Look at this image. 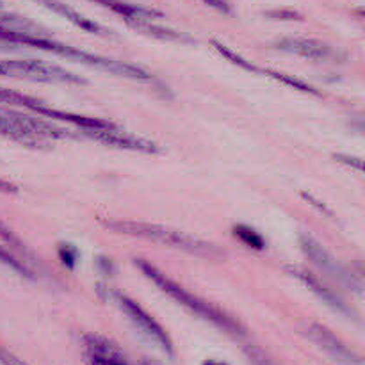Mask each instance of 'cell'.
I'll use <instances>...</instances> for the list:
<instances>
[{"label": "cell", "instance_id": "1", "mask_svg": "<svg viewBox=\"0 0 365 365\" xmlns=\"http://www.w3.org/2000/svg\"><path fill=\"white\" fill-rule=\"evenodd\" d=\"M7 43H13V45H27V46H32V48H39V50H48V52L64 57V59L75 61V63L89 64V66H95L98 68V70L109 71V73L132 78V81H138V82H146L153 78L152 75L141 66L123 63V61L107 59V57L96 56V53L86 52V50L75 48V46H70V45H64V43L56 41V39L46 38V36H41V34H31V32H21V31H14V29H11Z\"/></svg>", "mask_w": 365, "mask_h": 365}, {"label": "cell", "instance_id": "2", "mask_svg": "<svg viewBox=\"0 0 365 365\" xmlns=\"http://www.w3.org/2000/svg\"><path fill=\"white\" fill-rule=\"evenodd\" d=\"M134 264L138 266V269L141 271V273L145 274L150 282H152L153 285H157L160 291L166 292L170 298H173L175 302L180 303V305H184L185 309H189L191 312H195L196 316L210 321V323L216 324V327H220V328H223V330L228 331V334H234V335L245 334V330H242L241 324H239L237 321H234L232 317H228L227 314L221 312V310H217L216 307L209 305V303H205L203 299H200L198 296H195V294H191L189 291H185L182 285H178L177 282L171 280L170 277H166V274H164L163 271L157 269L153 264L146 262V260H143V259H134Z\"/></svg>", "mask_w": 365, "mask_h": 365}, {"label": "cell", "instance_id": "3", "mask_svg": "<svg viewBox=\"0 0 365 365\" xmlns=\"http://www.w3.org/2000/svg\"><path fill=\"white\" fill-rule=\"evenodd\" d=\"M102 223L103 227L109 228V230L113 232H118V234L132 235V237H143V239H148V241L160 242V245L173 246V248L182 250V252L191 253V255H198V257L221 255V250L217 248V246L202 241V239L191 237V235L187 234H182V232L170 230V228H164L160 227V225L143 223V221H114V220L102 221Z\"/></svg>", "mask_w": 365, "mask_h": 365}, {"label": "cell", "instance_id": "4", "mask_svg": "<svg viewBox=\"0 0 365 365\" xmlns=\"http://www.w3.org/2000/svg\"><path fill=\"white\" fill-rule=\"evenodd\" d=\"M0 134L36 148H43L48 139H63L71 135L66 128L56 127L16 110H0Z\"/></svg>", "mask_w": 365, "mask_h": 365}, {"label": "cell", "instance_id": "5", "mask_svg": "<svg viewBox=\"0 0 365 365\" xmlns=\"http://www.w3.org/2000/svg\"><path fill=\"white\" fill-rule=\"evenodd\" d=\"M0 75L4 77L31 78L38 82H59V84H84V78L53 64L34 59H0Z\"/></svg>", "mask_w": 365, "mask_h": 365}, {"label": "cell", "instance_id": "6", "mask_svg": "<svg viewBox=\"0 0 365 365\" xmlns=\"http://www.w3.org/2000/svg\"><path fill=\"white\" fill-rule=\"evenodd\" d=\"M299 246H302L307 259L312 260L323 273H327L328 277L334 278L335 282L342 284L344 287L351 289V291L356 292L359 296L362 294V278H356L351 269L342 266V264L339 262L321 242H317L316 239L312 237V235H299Z\"/></svg>", "mask_w": 365, "mask_h": 365}, {"label": "cell", "instance_id": "7", "mask_svg": "<svg viewBox=\"0 0 365 365\" xmlns=\"http://www.w3.org/2000/svg\"><path fill=\"white\" fill-rule=\"evenodd\" d=\"M114 299H116V303L120 305V309L123 310L125 316H127L128 319H130L132 323H134L135 327H138L139 330H141L143 334L150 339V341L155 342V344L159 346L164 353H168V355H173V342H171L170 335L164 331V328L160 327V324L157 323V321L153 319V317L150 316L146 310H143L141 307L134 302V299H130L128 296L121 294V292H114Z\"/></svg>", "mask_w": 365, "mask_h": 365}, {"label": "cell", "instance_id": "8", "mask_svg": "<svg viewBox=\"0 0 365 365\" xmlns=\"http://www.w3.org/2000/svg\"><path fill=\"white\" fill-rule=\"evenodd\" d=\"M86 138L98 141L102 145L114 146L120 150H132V152L139 153H159L160 148L150 139L141 138V135L128 134V132L120 130V127H109V128H88L82 130Z\"/></svg>", "mask_w": 365, "mask_h": 365}, {"label": "cell", "instance_id": "9", "mask_svg": "<svg viewBox=\"0 0 365 365\" xmlns=\"http://www.w3.org/2000/svg\"><path fill=\"white\" fill-rule=\"evenodd\" d=\"M274 46L282 50V52L294 53V56L309 57V59L317 61L335 59V53H337L327 43L317 41V39L312 38H282L274 41Z\"/></svg>", "mask_w": 365, "mask_h": 365}, {"label": "cell", "instance_id": "10", "mask_svg": "<svg viewBox=\"0 0 365 365\" xmlns=\"http://www.w3.org/2000/svg\"><path fill=\"white\" fill-rule=\"evenodd\" d=\"M309 335L317 346H321L324 351L330 353L331 356H335V359L341 360V362L349 365H362L360 356L356 355L355 351H351V349H349L337 335L331 334L328 328L321 327V324H312V327L309 328Z\"/></svg>", "mask_w": 365, "mask_h": 365}, {"label": "cell", "instance_id": "11", "mask_svg": "<svg viewBox=\"0 0 365 365\" xmlns=\"http://www.w3.org/2000/svg\"><path fill=\"white\" fill-rule=\"evenodd\" d=\"M84 344L89 365H128L120 349L107 339L98 335H86Z\"/></svg>", "mask_w": 365, "mask_h": 365}, {"label": "cell", "instance_id": "12", "mask_svg": "<svg viewBox=\"0 0 365 365\" xmlns=\"http://www.w3.org/2000/svg\"><path fill=\"white\" fill-rule=\"evenodd\" d=\"M291 273L294 274L296 278H299V280H302L307 287L312 289V291L316 292V294L319 296V298L323 299L327 305H330L331 309L337 310V312H342V314H346V316H349L348 305H346V303L342 302L339 296H335L330 289L324 287V285L321 284V282L317 280L312 273H309V271H303V269H291Z\"/></svg>", "mask_w": 365, "mask_h": 365}, {"label": "cell", "instance_id": "13", "mask_svg": "<svg viewBox=\"0 0 365 365\" xmlns=\"http://www.w3.org/2000/svg\"><path fill=\"white\" fill-rule=\"evenodd\" d=\"M36 2H39L41 6H45V7H48V9L53 11V13L61 14V16L66 18V20H70L73 25L81 27L82 31L93 32V34H100V32H102V27H100L98 24L91 21L89 18L82 16L78 11H75L73 7L66 6V4L59 2V0H36Z\"/></svg>", "mask_w": 365, "mask_h": 365}, {"label": "cell", "instance_id": "14", "mask_svg": "<svg viewBox=\"0 0 365 365\" xmlns=\"http://www.w3.org/2000/svg\"><path fill=\"white\" fill-rule=\"evenodd\" d=\"M93 2L100 4V6L107 7V9L114 11V13L121 14L127 20H134V18H141V20H150V18H160L163 13L155 9H148V7L134 6V4L123 2V0H93Z\"/></svg>", "mask_w": 365, "mask_h": 365}, {"label": "cell", "instance_id": "15", "mask_svg": "<svg viewBox=\"0 0 365 365\" xmlns=\"http://www.w3.org/2000/svg\"><path fill=\"white\" fill-rule=\"evenodd\" d=\"M127 21L132 25V27L139 29V31L146 32V34H150V36H155V38L168 39V41H189L187 36L180 34V32H175V31H171V29L159 27V25L146 24V21L141 20V18H134V20H127Z\"/></svg>", "mask_w": 365, "mask_h": 365}, {"label": "cell", "instance_id": "16", "mask_svg": "<svg viewBox=\"0 0 365 365\" xmlns=\"http://www.w3.org/2000/svg\"><path fill=\"white\" fill-rule=\"evenodd\" d=\"M235 237L241 242H245L246 246H250L252 250H257V252H262L266 248V239L259 234L257 230H253L252 227H246V225H235L232 228Z\"/></svg>", "mask_w": 365, "mask_h": 365}, {"label": "cell", "instance_id": "17", "mask_svg": "<svg viewBox=\"0 0 365 365\" xmlns=\"http://www.w3.org/2000/svg\"><path fill=\"white\" fill-rule=\"evenodd\" d=\"M0 262L6 264L7 267H11V269H13V271H16V273L20 274V277L27 278V280H34V278H36L34 273H32V271L29 269V267L25 266V264H21L20 260H18L16 257L13 255V253L7 252V250L2 248V246H0Z\"/></svg>", "mask_w": 365, "mask_h": 365}, {"label": "cell", "instance_id": "18", "mask_svg": "<svg viewBox=\"0 0 365 365\" xmlns=\"http://www.w3.org/2000/svg\"><path fill=\"white\" fill-rule=\"evenodd\" d=\"M212 46L217 50V52L221 53V56L225 57V59H228V61H230V63L237 64L239 68H245V70H248V71H260L259 68L253 66V64L248 63V61H246V59H242V57L239 56V53H235L234 50H230V48H228V46L221 45V43H217V41H212Z\"/></svg>", "mask_w": 365, "mask_h": 365}, {"label": "cell", "instance_id": "19", "mask_svg": "<svg viewBox=\"0 0 365 365\" xmlns=\"http://www.w3.org/2000/svg\"><path fill=\"white\" fill-rule=\"evenodd\" d=\"M266 73L271 75L273 78H277V81L284 82V84L291 86V88H296V89H299V91H305V93H310V95L319 96V91H317L316 88H312V86L307 84V82L299 81V78H294V77H291V75H285V73H278V71H266Z\"/></svg>", "mask_w": 365, "mask_h": 365}, {"label": "cell", "instance_id": "20", "mask_svg": "<svg viewBox=\"0 0 365 365\" xmlns=\"http://www.w3.org/2000/svg\"><path fill=\"white\" fill-rule=\"evenodd\" d=\"M57 253H59L61 262H63L68 269H75V266H77V260H78V253L73 246L61 245L59 250H57Z\"/></svg>", "mask_w": 365, "mask_h": 365}, {"label": "cell", "instance_id": "21", "mask_svg": "<svg viewBox=\"0 0 365 365\" xmlns=\"http://www.w3.org/2000/svg\"><path fill=\"white\" fill-rule=\"evenodd\" d=\"M264 14L267 18H273V20H303V14L294 9H271Z\"/></svg>", "mask_w": 365, "mask_h": 365}, {"label": "cell", "instance_id": "22", "mask_svg": "<svg viewBox=\"0 0 365 365\" xmlns=\"http://www.w3.org/2000/svg\"><path fill=\"white\" fill-rule=\"evenodd\" d=\"M246 355H248L250 362H252L253 365H277L273 360L269 359V356L266 355V353L260 351V349L255 348V346H252V348H246Z\"/></svg>", "mask_w": 365, "mask_h": 365}, {"label": "cell", "instance_id": "23", "mask_svg": "<svg viewBox=\"0 0 365 365\" xmlns=\"http://www.w3.org/2000/svg\"><path fill=\"white\" fill-rule=\"evenodd\" d=\"M203 2H205L209 7H212V9L220 11V13H225V14L232 13V7L227 0H203Z\"/></svg>", "mask_w": 365, "mask_h": 365}, {"label": "cell", "instance_id": "24", "mask_svg": "<svg viewBox=\"0 0 365 365\" xmlns=\"http://www.w3.org/2000/svg\"><path fill=\"white\" fill-rule=\"evenodd\" d=\"M0 364L2 365H27L24 360L16 359L13 353L6 351V349H2V348H0Z\"/></svg>", "mask_w": 365, "mask_h": 365}, {"label": "cell", "instance_id": "25", "mask_svg": "<svg viewBox=\"0 0 365 365\" xmlns=\"http://www.w3.org/2000/svg\"><path fill=\"white\" fill-rule=\"evenodd\" d=\"M335 159L341 160V163H344V164H348V166L356 168L359 171L364 170L362 159H356V157H349V155H335Z\"/></svg>", "mask_w": 365, "mask_h": 365}, {"label": "cell", "instance_id": "26", "mask_svg": "<svg viewBox=\"0 0 365 365\" xmlns=\"http://www.w3.org/2000/svg\"><path fill=\"white\" fill-rule=\"evenodd\" d=\"M0 192H9V195H14V192H18V187L13 184V182H7L0 178Z\"/></svg>", "mask_w": 365, "mask_h": 365}, {"label": "cell", "instance_id": "27", "mask_svg": "<svg viewBox=\"0 0 365 365\" xmlns=\"http://www.w3.org/2000/svg\"><path fill=\"white\" fill-rule=\"evenodd\" d=\"M303 196H305V198H307V200H310V202H312V203H314V205H316V207H319V209H321V212H327V214H331V212H330V210H328V207H324V205H323V203H321V202H317V200H316V198H314V196H310V195H303Z\"/></svg>", "mask_w": 365, "mask_h": 365}, {"label": "cell", "instance_id": "28", "mask_svg": "<svg viewBox=\"0 0 365 365\" xmlns=\"http://www.w3.org/2000/svg\"><path fill=\"white\" fill-rule=\"evenodd\" d=\"M203 365H227V364L216 362V360H207V362H203Z\"/></svg>", "mask_w": 365, "mask_h": 365}, {"label": "cell", "instance_id": "29", "mask_svg": "<svg viewBox=\"0 0 365 365\" xmlns=\"http://www.w3.org/2000/svg\"><path fill=\"white\" fill-rule=\"evenodd\" d=\"M143 365H157V364H153V362H145Z\"/></svg>", "mask_w": 365, "mask_h": 365}]
</instances>
